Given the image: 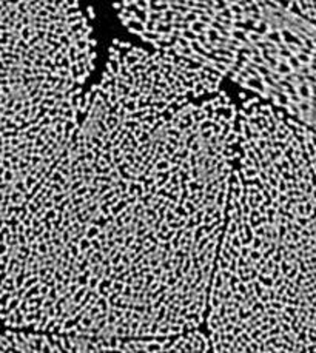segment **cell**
Returning <instances> with one entry per match:
<instances>
[{"mask_svg":"<svg viewBox=\"0 0 316 353\" xmlns=\"http://www.w3.org/2000/svg\"><path fill=\"white\" fill-rule=\"evenodd\" d=\"M214 67L316 133V23L290 2H231Z\"/></svg>","mask_w":316,"mask_h":353,"instance_id":"7a4b0ae2","label":"cell"},{"mask_svg":"<svg viewBox=\"0 0 316 353\" xmlns=\"http://www.w3.org/2000/svg\"><path fill=\"white\" fill-rule=\"evenodd\" d=\"M222 77L124 40L80 123L0 231V327L170 338L205 321L238 158Z\"/></svg>","mask_w":316,"mask_h":353,"instance_id":"6da1fadb","label":"cell"},{"mask_svg":"<svg viewBox=\"0 0 316 353\" xmlns=\"http://www.w3.org/2000/svg\"><path fill=\"white\" fill-rule=\"evenodd\" d=\"M290 3L298 14L316 23V2H290Z\"/></svg>","mask_w":316,"mask_h":353,"instance_id":"277c9868","label":"cell"},{"mask_svg":"<svg viewBox=\"0 0 316 353\" xmlns=\"http://www.w3.org/2000/svg\"><path fill=\"white\" fill-rule=\"evenodd\" d=\"M151 353H207L199 348H170V350H161V351H151Z\"/></svg>","mask_w":316,"mask_h":353,"instance_id":"5b68a950","label":"cell"},{"mask_svg":"<svg viewBox=\"0 0 316 353\" xmlns=\"http://www.w3.org/2000/svg\"><path fill=\"white\" fill-rule=\"evenodd\" d=\"M42 171L40 137L25 100L0 82V231L33 196Z\"/></svg>","mask_w":316,"mask_h":353,"instance_id":"3957f363","label":"cell"}]
</instances>
